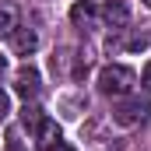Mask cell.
I'll return each instance as SVG.
<instances>
[{"label":"cell","mask_w":151,"mask_h":151,"mask_svg":"<svg viewBox=\"0 0 151 151\" xmlns=\"http://www.w3.org/2000/svg\"><path fill=\"white\" fill-rule=\"evenodd\" d=\"M35 49H39V35L32 28H14V53L28 56V53H35Z\"/></svg>","instance_id":"obj_6"},{"label":"cell","mask_w":151,"mask_h":151,"mask_svg":"<svg viewBox=\"0 0 151 151\" xmlns=\"http://www.w3.org/2000/svg\"><path fill=\"white\" fill-rule=\"evenodd\" d=\"M39 88H42V77H39V70L32 67V63H25V67H18L14 70V91L28 102V99H35Z\"/></svg>","instance_id":"obj_2"},{"label":"cell","mask_w":151,"mask_h":151,"mask_svg":"<svg viewBox=\"0 0 151 151\" xmlns=\"http://www.w3.org/2000/svg\"><path fill=\"white\" fill-rule=\"evenodd\" d=\"M144 116H148V102H144V99H127V102H119L113 109V123L134 127V123H141Z\"/></svg>","instance_id":"obj_3"},{"label":"cell","mask_w":151,"mask_h":151,"mask_svg":"<svg viewBox=\"0 0 151 151\" xmlns=\"http://www.w3.org/2000/svg\"><path fill=\"white\" fill-rule=\"evenodd\" d=\"M144 46H148V39L141 35V39H130V49H144Z\"/></svg>","instance_id":"obj_12"},{"label":"cell","mask_w":151,"mask_h":151,"mask_svg":"<svg viewBox=\"0 0 151 151\" xmlns=\"http://www.w3.org/2000/svg\"><path fill=\"white\" fill-rule=\"evenodd\" d=\"M102 18H106L113 28H123V25L130 21V11H127V4H119V0H109V4L102 7Z\"/></svg>","instance_id":"obj_5"},{"label":"cell","mask_w":151,"mask_h":151,"mask_svg":"<svg viewBox=\"0 0 151 151\" xmlns=\"http://www.w3.org/2000/svg\"><path fill=\"white\" fill-rule=\"evenodd\" d=\"M4 70H7V60H4V56H0V77H4Z\"/></svg>","instance_id":"obj_14"},{"label":"cell","mask_w":151,"mask_h":151,"mask_svg":"<svg viewBox=\"0 0 151 151\" xmlns=\"http://www.w3.org/2000/svg\"><path fill=\"white\" fill-rule=\"evenodd\" d=\"M144 4H148V7H151V0H144Z\"/></svg>","instance_id":"obj_15"},{"label":"cell","mask_w":151,"mask_h":151,"mask_svg":"<svg viewBox=\"0 0 151 151\" xmlns=\"http://www.w3.org/2000/svg\"><path fill=\"white\" fill-rule=\"evenodd\" d=\"M53 151H77V148H74V144H63V141H60V144H56Z\"/></svg>","instance_id":"obj_13"},{"label":"cell","mask_w":151,"mask_h":151,"mask_svg":"<svg viewBox=\"0 0 151 151\" xmlns=\"http://www.w3.org/2000/svg\"><path fill=\"white\" fill-rule=\"evenodd\" d=\"M141 84H144V91H151V63H144V70H141Z\"/></svg>","instance_id":"obj_11"},{"label":"cell","mask_w":151,"mask_h":151,"mask_svg":"<svg viewBox=\"0 0 151 151\" xmlns=\"http://www.w3.org/2000/svg\"><path fill=\"white\" fill-rule=\"evenodd\" d=\"M11 113V99H7V91H0V119H7Z\"/></svg>","instance_id":"obj_10"},{"label":"cell","mask_w":151,"mask_h":151,"mask_svg":"<svg viewBox=\"0 0 151 151\" xmlns=\"http://www.w3.org/2000/svg\"><path fill=\"white\" fill-rule=\"evenodd\" d=\"M35 144L39 151H53L60 144V127H56V119H49V116H42L35 127Z\"/></svg>","instance_id":"obj_4"},{"label":"cell","mask_w":151,"mask_h":151,"mask_svg":"<svg viewBox=\"0 0 151 151\" xmlns=\"http://www.w3.org/2000/svg\"><path fill=\"white\" fill-rule=\"evenodd\" d=\"M91 18H95V4L91 0H77L70 7V21L74 25H91Z\"/></svg>","instance_id":"obj_7"},{"label":"cell","mask_w":151,"mask_h":151,"mask_svg":"<svg viewBox=\"0 0 151 151\" xmlns=\"http://www.w3.org/2000/svg\"><path fill=\"white\" fill-rule=\"evenodd\" d=\"M21 119H25V127H39V119H42V109L25 102V109H21Z\"/></svg>","instance_id":"obj_9"},{"label":"cell","mask_w":151,"mask_h":151,"mask_svg":"<svg viewBox=\"0 0 151 151\" xmlns=\"http://www.w3.org/2000/svg\"><path fill=\"white\" fill-rule=\"evenodd\" d=\"M18 28V11L11 4H0V35H11Z\"/></svg>","instance_id":"obj_8"},{"label":"cell","mask_w":151,"mask_h":151,"mask_svg":"<svg viewBox=\"0 0 151 151\" xmlns=\"http://www.w3.org/2000/svg\"><path fill=\"white\" fill-rule=\"evenodd\" d=\"M134 84H137V77H134L130 67H123V63H109L99 74V91L102 95H130Z\"/></svg>","instance_id":"obj_1"}]
</instances>
